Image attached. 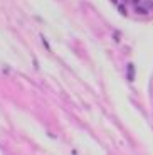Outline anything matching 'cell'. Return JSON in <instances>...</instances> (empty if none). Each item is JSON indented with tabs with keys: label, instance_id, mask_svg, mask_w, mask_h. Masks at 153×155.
<instances>
[{
	"label": "cell",
	"instance_id": "obj_2",
	"mask_svg": "<svg viewBox=\"0 0 153 155\" xmlns=\"http://www.w3.org/2000/svg\"><path fill=\"white\" fill-rule=\"evenodd\" d=\"M135 12H136V14H140V15H146V14H148L146 7H136V8H135Z\"/></svg>",
	"mask_w": 153,
	"mask_h": 155
},
{
	"label": "cell",
	"instance_id": "obj_3",
	"mask_svg": "<svg viewBox=\"0 0 153 155\" xmlns=\"http://www.w3.org/2000/svg\"><path fill=\"white\" fill-rule=\"evenodd\" d=\"M118 10L121 15H126V8H125V5H118Z\"/></svg>",
	"mask_w": 153,
	"mask_h": 155
},
{
	"label": "cell",
	"instance_id": "obj_5",
	"mask_svg": "<svg viewBox=\"0 0 153 155\" xmlns=\"http://www.w3.org/2000/svg\"><path fill=\"white\" fill-rule=\"evenodd\" d=\"M125 2H128V0H125Z\"/></svg>",
	"mask_w": 153,
	"mask_h": 155
},
{
	"label": "cell",
	"instance_id": "obj_4",
	"mask_svg": "<svg viewBox=\"0 0 153 155\" xmlns=\"http://www.w3.org/2000/svg\"><path fill=\"white\" fill-rule=\"evenodd\" d=\"M131 2H133V4H138V2H140V0H131Z\"/></svg>",
	"mask_w": 153,
	"mask_h": 155
},
{
	"label": "cell",
	"instance_id": "obj_1",
	"mask_svg": "<svg viewBox=\"0 0 153 155\" xmlns=\"http://www.w3.org/2000/svg\"><path fill=\"white\" fill-rule=\"evenodd\" d=\"M135 74H136V71H135V64H133V62H128V66H126V78H128V81H135Z\"/></svg>",
	"mask_w": 153,
	"mask_h": 155
}]
</instances>
